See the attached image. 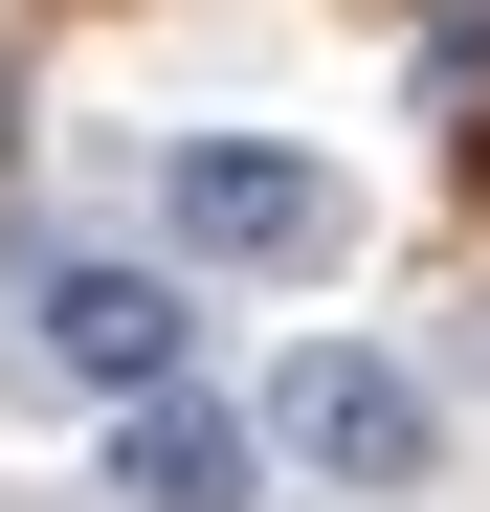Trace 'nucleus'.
Segmentation results:
<instances>
[{"label":"nucleus","instance_id":"f257e3e1","mask_svg":"<svg viewBox=\"0 0 490 512\" xmlns=\"http://www.w3.org/2000/svg\"><path fill=\"white\" fill-rule=\"evenodd\" d=\"M156 223H179V268H335L357 245L335 156H290V134H179L156 156Z\"/></svg>","mask_w":490,"mask_h":512},{"label":"nucleus","instance_id":"f03ea898","mask_svg":"<svg viewBox=\"0 0 490 512\" xmlns=\"http://www.w3.org/2000/svg\"><path fill=\"white\" fill-rule=\"evenodd\" d=\"M245 423H268V468H312V490H424L446 468V401L401 379V357H357V334H312Z\"/></svg>","mask_w":490,"mask_h":512},{"label":"nucleus","instance_id":"7ed1b4c3","mask_svg":"<svg viewBox=\"0 0 490 512\" xmlns=\"http://www.w3.org/2000/svg\"><path fill=\"white\" fill-rule=\"evenodd\" d=\"M23 312H45V357H67V379H112V401H156V379L201 357L179 245H23Z\"/></svg>","mask_w":490,"mask_h":512},{"label":"nucleus","instance_id":"20e7f679","mask_svg":"<svg viewBox=\"0 0 490 512\" xmlns=\"http://www.w3.org/2000/svg\"><path fill=\"white\" fill-rule=\"evenodd\" d=\"M112 490L134 512H268V423H223V401H112Z\"/></svg>","mask_w":490,"mask_h":512},{"label":"nucleus","instance_id":"39448f33","mask_svg":"<svg viewBox=\"0 0 490 512\" xmlns=\"http://www.w3.org/2000/svg\"><path fill=\"white\" fill-rule=\"evenodd\" d=\"M468 357H490V334H468Z\"/></svg>","mask_w":490,"mask_h":512}]
</instances>
